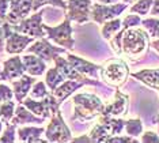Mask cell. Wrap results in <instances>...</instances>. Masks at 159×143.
I'll return each mask as SVG.
<instances>
[{
  "label": "cell",
  "instance_id": "obj_28",
  "mask_svg": "<svg viewBox=\"0 0 159 143\" xmlns=\"http://www.w3.org/2000/svg\"><path fill=\"white\" fill-rule=\"evenodd\" d=\"M46 4L59 7L61 10H67V2H64V0H33V11H37Z\"/></svg>",
  "mask_w": 159,
  "mask_h": 143
},
{
  "label": "cell",
  "instance_id": "obj_15",
  "mask_svg": "<svg viewBox=\"0 0 159 143\" xmlns=\"http://www.w3.org/2000/svg\"><path fill=\"white\" fill-rule=\"evenodd\" d=\"M67 59H68V61L72 64V67L76 69V71L80 72V74L90 75V76H94V78H97V76H98L101 65L90 63V61L84 60V59H82L79 56H75V55H72V53H68Z\"/></svg>",
  "mask_w": 159,
  "mask_h": 143
},
{
  "label": "cell",
  "instance_id": "obj_4",
  "mask_svg": "<svg viewBox=\"0 0 159 143\" xmlns=\"http://www.w3.org/2000/svg\"><path fill=\"white\" fill-rule=\"evenodd\" d=\"M44 30L46 33V38L52 40L60 46L66 48V49H74L75 46V40L72 38V26H71V19L68 17L64 18L59 26H48L44 25Z\"/></svg>",
  "mask_w": 159,
  "mask_h": 143
},
{
  "label": "cell",
  "instance_id": "obj_11",
  "mask_svg": "<svg viewBox=\"0 0 159 143\" xmlns=\"http://www.w3.org/2000/svg\"><path fill=\"white\" fill-rule=\"evenodd\" d=\"M55 67L59 69V71L66 76V79H72V80H78V82H82L84 83V85H94V86H98V87H102L99 82H97V80H91L89 79L86 75L80 74L79 71H76L74 67H72V64L68 61V59H64V57H60L57 56L55 59Z\"/></svg>",
  "mask_w": 159,
  "mask_h": 143
},
{
  "label": "cell",
  "instance_id": "obj_20",
  "mask_svg": "<svg viewBox=\"0 0 159 143\" xmlns=\"http://www.w3.org/2000/svg\"><path fill=\"white\" fill-rule=\"evenodd\" d=\"M82 86H84V83L78 82V80L70 79V80H66V82H63L61 85H59L55 90L52 91V93H53V95L57 98V101H59L60 105H61L68 97H70V95L74 94L75 90L80 89Z\"/></svg>",
  "mask_w": 159,
  "mask_h": 143
},
{
  "label": "cell",
  "instance_id": "obj_6",
  "mask_svg": "<svg viewBox=\"0 0 159 143\" xmlns=\"http://www.w3.org/2000/svg\"><path fill=\"white\" fill-rule=\"evenodd\" d=\"M3 29H4V36H6V50L10 55L22 53L29 44L34 42L35 37L22 36V33L15 31L14 29H11V25L8 22L3 23Z\"/></svg>",
  "mask_w": 159,
  "mask_h": 143
},
{
  "label": "cell",
  "instance_id": "obj_18",
  "mask_svg": "<svg viewBox=\"0 0 159 143\" xmlns=\"http://www.w3.org/2000/svg\"><path fill=\"white\" fill-rule=\"evenodd\" d=\"M46 119L44 117H35L34 115H31V111L25 106L23 104H19L15 109L14 117L11 119V123L15 126H22V124H27V123H35V124H42Z\"/></svg>",
  "mask_w": 159,
  "mask_h": 143
},
{
  "label": "cell",
  "instance_id": "obj_19",
  "mask_svg": "<svg viewBox=\"0 0 159 143\" xmlns=\"http://www.w3.org/2000/svg\"><path fill=\"white\" fill-rule=\"evenodd\" d=\"M132 78L140 80L146 86L159 91V68H144L131 74Z\"/></svg>",
  "mask_w": 159,
  "mask_h": 143
},
{
  "label": "cell",
  "instance_id": "obj_43",
  "mask_svg": "<svg viewBox=\"0 0 159 143\" xmlns=\"http://www.w3.org/2000/svg\"><path fill=\"white\" fill-rule=\"evenodd\" d=\"M155 120H157V123H158V132H159V115L155 117Z\"/></svg>",
  "mask_w": 159,
  "mask_h": 143
},
{
  "label": "cell",
  "instance_id": "obj_40",
  "mask_svg": "<svg viewBox=\"0 0 159 143\" xmlns=\"http://www.w3.org/2000/svg\"><path fill=\"white\" fill-rule=\"evenodd\" d=\"M102 4H114V3H118V0H98Z\"/></svg>",
  "mask_w": 159,
  "mask_h": 143
},
{
  "label": "cell",
  "instance_id": "obj_25",
  "mask_svg": "<svg viewBox=\"0 0 159 143\" xmlns=\"http://www.w3.org/2000/svg\"><path fill=\"white\" fill-rule=\"evenodd\" d=\"M14 113H15V102H12L11 100L6 102H0V119L3 120L4 124L11 122Z\"/></svg>",
  "mask_w": 159,
  "mask_h": 143
},
{
  "label": "cell",
  "instance_id": "obj_26",
  "mask_svg": "<svg viewBox=\"0 0 159 143\" xmlns=\"http://www.w3.org/2000/svg\"><path fill=\"white\" fill-rule=\"evenodd\" d=\"M142 25L144 26V29L148 31L150 37L159 38V18L151 17V18L142 19Z\"/></svg>",
  "mask_w": 159,
  "mask_h": 143
},
{
  "label": "cell",
  "instance_id": "obj_30",
  "mask_svg": "<svg viewBox=\"0 0 159 143\" xmlns=\"http://www.w3.org/2000/svg\"><path fill=\"white\" fill-rule=\"evenodd\" d=\"M139 25H142V18H140L139 15H135L133 12H131L129 15H126L124 19H122L121 29L122 30H126V29L133 27V26H139Z\"/></svg>",
  "mask_w": 159,
  "mask_h": 143
},
{
  "label": "cell",
  "instance_id": "obj_29",
  "mask_svg": "<svg viewBox=\"0 0 159 143\" xmlns=\"http://www.w3.org/2000/svg\"><path fill=\"white\" fill-rule=\"evenodd\" d=\"M48 95V90H46V85L44 82H35L34 85H33V89H31L30 91V97L31 98H44Z\"/></svg>",
  "mask_w": 159,
  "mask_h": 143
},
{
  "label": "cell",
  "instance_id": "obj_39",
  "mask_svg": "<svg viewBox=\"0 0 159 143\" xmlns=\"http://www.w3.org/2000/svg\"><path fill=\"white\" fill-rule=\"evenodd\" d=\"M150 46H152L155 50H157V52L159 53V38H157V40H154L150 44Z\"/></svg>",
  "mask_w": 159,
  "mask_h": 143
},
{
  "label": "cell",
  "instance_id": "obj_3",
  "mask_svg": "<svg viewBox=\"0 0 159 143\" xmlns=\"http://www.w3.org/2000/svg\"><path fill=\"white\" fill-rule=\"evenodd\" d=\"M101 79L113 87H121L129 76V67L122 59H109L99 69Z\"/></svg>",
  "mask_w": 159,
  "mask_h": 143
},
{
  "label": "cell",
  "instance_id": "obj_37",
  "mask_svg": "<svg viewBox=\"0 0 159 143\" xmlns=\"http://www.w3.org/2000/svg\"><path fill=\"white\" fill-rule=\"evenodd\" d=\"M150 15L159 17V0H154L152 7H151V10H150Z\"/></svg>",
  "mask_w": 159,
  "mask_h": 143
},
{
  "label": "cell",
  "instance_id": "obj_23",
  "mask_svg": "<svg viewBox=\"0 0 159 143\" xmlns=\"http://www.w3.org/2000/svg\"><path fill=\"white\" fill-rule=\"evenodd\" d=\"M45 80H46V86L49 87V90L53 91L57 86L61 85V83L66 80V76L61 74V72H60L56 67H55V68L50 67V68L48 69V72H46Z\"/></svg>",
  "mask_w": 159,
  "mask_h": 143
},
{
  "label": "cell",
  "instance_id": "obj_35",
  "mask_svg": "<svg viewBox=\"0 0 159 143\" xmlns=\"http://www.w3.org/2000/svg\"><path fill=\"white\" fill-rule=\"evenodd\" d=\"M10 10V0H0V18L6 19Z\"/></svg>",
  "mask_w": 159,
  "mask_h": 143
},
{
  "label": "cell",
  "instance_id": "obj_44",
  "mask_svg": "<svg viewBox=\"0 0 159 143\" xmlns=\"http://www.w3.org/2000/svg\"><path fill=\"white\" fill-rule=\"evenodd\" d=\"M0 74H2V68H0Z\"/></svg>",
  "mask_w": 159,
  "mask_h": 143
},
{
  "label": "cell",
  "instance_id": "obj_10",
  "mask_svg": "<svg viewBox=\"0 0 159 143\" xmlns=\"http://www.w3.org/2000/svg\"><path fill=\"white\" fill-rule=\"evenodd\" d=\"M27 53H34L38 57H41L45 63H52L60 53H66V48H59L52 45L46 38H42L41 41L34 42L30 48H26Z\"/></svg>",
  "mask_w": 159,
  "mask_h": 143
},
{
  "label": "cell",
  "instance_id": "obj_9",
  "mask_svg": "<svg viewBox=\"0 0 159 143\" xmlns=\"http://www.w3.org/2000/svg\"><path fill=\"white\" fill-rule=\"evenodd\" d=\"M91 0H68L67 8L68 14L67 17L71 21H75L76 23L82 25L91 19L90 12H91Z\"/></svg>",
  "mask_w": 159,
  "mask_h": 143
},
{
  "label": "cell",
  "instance_id": "obj_38",
  "mask_svg": "<svg viewBox=\"0 0 159 143\" xmlns=\"http://www.w3.org/2000/svg\"><path fill=\"white\" fill-rule=\"evenodd\" d=\"M72 142H91V139H90V136H87V135H83L82 138L72 139Z\"/></svg>",
  "mask_w": 159,
  "mask_h": 143
},
{
  "label": "cell",
  "instance_id": "obj_31",
  "mask_svg": "<svg viewBox=\"0 0 159 143\" xmlns=\"http://www.w3.org/2000/svg\"><path fill=\"white\" fill-rule=\"evenodd\" d=\"M4 126H6V130L3 132V136H0V142H7V143L15 142V127L16 126L12 123H7Z\"/></svg>",
  "mask_w": 159,
  "mask_h": 143
},
{
  "label": "cell",
  "instance_id": "obj_1",
  "mask_svg": "<svg viewBox=\"0 0 159 143\" xmlns=\"http://www.w3.org/2000/svg\"><path fill=\"white\" fill-rule=\"evenodd\" d=\"M150 44V34L146 29L133 26L122 31L121 52L129 59H139L146 55Z\"/></svg>",
  "mask_w": 159,
  "mask_h": 143
},
{
  "label": "cell",
  "instance_id": "obj_2",
  "mask_svg": "<svg viewBox=\"0 0 159 143\" xmlns=\"http://www.w3.org/2000/svg\"><path fill=\"white\" fill-rule=\"evenodd\" d=\"M72 102H74L72 120H80V122H87L101 116L105 108L103 101L98 95L91 93H80L74 95Z\"/></svg>",
  "mask_w": 159,
  "mask_h": 143
},
{
  "label": "cell",
  "instance_id": "obj_34",
  "mask_svg": "<svg viewBox=\"0 0 159 143\" xmlns=\"http://www.w3.org/2000/svg\"><path fill=\"white\" fill-rule=\"evenodd\" d=\"M140 142H144V143H159V135L155 134L154 131H146L144 134H142Z\"/></svg>",
  "mask_w": 159,
  "mask_h": 143
},
{
  "label": "cell",
  "instance_id": "obj_7",
  "mask_svg": "<svg viewBox=\"0 0 159 143\" xmlns=\"http://www.w3.org/2000/svg\"><path fill=\"white\" fill-rule=\"evenodd\" d=\"M128 8L125 3H114V4H102V3H94L91 6L90 17L98 25H103L106 21L120 17L124 11Z\"/></svg>",
  "mask_w": 159,
  "mask_h": 143
},
{
  "label": "cell",
  "instance_id": "obj_24",
  "mask_svg": "<svg viewBox=\"0 0 159 143\" xmlns=\"http://www.w3.org/2000/svg\"><path fill=\"white\" fill-rule=\"evenodd\" d=\"M125 132L128 135H131L133 138H137L143 134V123L140 119H129L125 120Z\"/></svg>",
  "mask_w": 159,
  "mask_h": 143
},
{
  "label": "cell",
  "instance_id": "obj_42",
  "mask_svg": "<svg viewBox=\"0 0 159 143\" xmlns=\"http://www.w3.org/2000/svg\"><path fill=\"white\" fill-rule=\"evenodd\" d=\"M3 126H4V123H3V120L0 119V132H2V130H3Z\"/></svg>",
  "mask_w": 159,
  "mask_h": 143
},
{
  "label": "cell",
  "instance_id": "obj_12",
  "mask_svg": "<svg viewBox=\"0 0 159 143\" xmlns=\"http://www.w3.org/2000/svg\"><path fill=\"white\" fill-rule=\"evenodd\" d=\"M33 11V0H10V10L6 21L11 25L25 19Z\"/></svg>",
  "mask_w": 159,
  "mask_h": 143
},
{
  "label": "cell",
  "instance_id": "obj_33",
  "mask_svg": "<svg viewBox=\"0 0 159 143\" xmlns=\"http://www.w3.org/2000/svg\"><path fill=\"white\" fill-rule=\"evenodd\" d=\"M109 143H114V142H120V143H136L139 142L136 138L131 136V135H126V136H121V135H114V136H110L107 139Z\"/></svg>",
  "mask_w": 159,
  "mask_h": 143
},
{
  "label": "cell",
  "instance_id": "obj_36",
  "mask_svg": "<svg viewBox=\"0 0 159 143\" xmlns=\"http://www.w3.org/2000/svg\"><path fill=\"white\" fill-rule=\"evenodd\" d=\"M3 19L0 18V53L3 52V48H6V36H4V29H3Z\"/></svg>",
  "mask_w": 159,
  "mask_h": 143
},
{
  "label": "cell",
  "instance_id": "obj_41",
  "mask_svg": "<svg viewBox=\"0 0 159 143\" xmlns=\"http://www.w3.org/2000/svg\"><path fill=\"white\" fill-rule=\"evenodd\" d=\"M136 0H122V3H125V4H132V3H135Z\"/></svg>",
  "mask_w": 159,
  "mask_h": 143
},
{
  "label": "cell",
  "instance_id": "obj_8",
  "mask_svg": "<svg viewBox=\"0 0 159 143\" xmlns=\"http://www.w3.org/2000/svg\"><path fill=\"white\" fill-rule=\"evenodd\" d=\"M46 139L49 142H70L72 141L71 138V131L68 126L66 124L60 111H57L55 115L50 117V123L46 127L45 131Z\"/></svg>",
  "mask_w": 159,
  "mask_h": 143
},
{
  "label": "cell",
  "instance_id": "obj_13",
  "mask_svg": "<svg viewBox=\"0 0 159 143\" xmlns=\"http://www.w3.org/2000/svg\"><path fill=\"white\" fill-rule=\"evenodd\" d=\"M128 105H129V97L120 90L114 91V100L109 105H105L103 111L101 115L102 116H124L128 112Z\"/></svg>",
  "mask_w": 159,
  "mask_h": 143
},
{
  "label": "cell",
  "instance_id": "obj_17",
  "mask_svg": "<svg viewBox=\"0 0 159 143\" xmlns=\"http://www.w3.org/2000/svg\"><path fill=\"white\" fill-rule=\"evenodd\" d=\"M22 61L25 64V68H26V72H29V75L39 76L44 74L46 69V63L41 57H38L37 55H34V53L23 55Z\"/></svg>",
  "mask_w": 159,
  "mask_h": 143
},
{
  "label": "cell",
  "instance_id": "obj_21",
  "mask_svg": "<svg viewBox=\"0 0 159 143\" xmlns=\"http://www.w3.org/2000/svg\"><path fill=\"white\" fill-rule=\"evenodd\" d=\"M45 132L44 128H37V127H23L18 130V136L20 142H49L39 139L42 134Z\"/></svg>",
  "mask_w": 159,
  "mask_h": 143
},
{
  "label": "cell",
  "instance_id": "obj_5",
  "mask_svg": "<svg viewBox=\"0 0 159 143\" xmlns=\"http://www.w3.org/2000/svg\"><path fill=\"white\" fill-rule=\"evenodd\" d=\"M46 10H41L38 12H35L34 15L25 18L20 22H18L16 25H11V29L15 31L23 33V34L31 36V37H38V38H45L46 33L44 30V25H42V18Z\"/></svg>",
  "mask_w": 159,
  "mask_h": 143
},
{
  "label": "cell",
  "instance_id": "obj_14",
  "mask_svg": "<svg viewBox=\"0 0 159 143\" xmlns=\"http://www.w3.org/2000/svg\"><path fill=\"white\" fill-rule=\"evenodd\" d=\"M25 72H26V68H25L22 57L14 56L4 61V68L2 69L0 78L2 80H14L25 75Z\"/></svg>",
  "mask_w": 159,
  "mask_h": 143
},
{
  "label": "cell",
  "instance_id": "obj_32",
  "mask_svg": "<svg viewBox=\"0 0 159 143\" xmlns=\"http://www.w3.org/2000/svg\"><path fill=\"white\" fill-rule=\"evenodd\" d=\"M14 95V90L10 89V86L4 85V83H0V102H6L12 100Z\"/></svg>",
  "mask_w": 159,
  "mask_h": 143
},
{
  "label": "cell",
  "instance_id": "obj_27",
  "mask_svg": "<svg viewBox=\"0 0 159 143\" xmlns=\"http://www.w3.org/2000/svg\"><path fill=\"white\" fill-rule=\"evenodd\" d=\"M152 3L154 0H136L133 6L129 8V11L133 14H139V15H147V14H150Z\"/></svg>",
  "mask_w": 159,
  "mask_h": 143
},
{
  "label": "cell",
  "instance_id": "obj_22",
  "mask_svg": "<svg viewBox=\"0 0 159 143\" xmlns=\"http://www.w3.org/2000/svg\"><path fill=\"white\" fill-rule=\"evenodd\" d=\"M122 26V21L120 18H113V19H109L106 21L105 23L102 25V29H101V34L105 40H110L114 34H117L120 31V29Z\"/></svg>",
  "mask_w": 159,
  "mask_h": 143
},
{
  "label": "cell",
  "instance_id": "obj_16",
  "mask_svg": "<svg viewBox=\"0 0 159 143\" xmlns=\"http://www.w3.org/2000/svg\"><path fill=\"white\" fill-rule=\"evenodd\" d=\"M34 78L33 75H22L19 78V80H12L11 86L14 90V95H15V100L22 104L23 100L26 98V95L30 91V87L34 85Z\"/></svg>",
  "mask_w": 159,
  "mask_h": 143
}]
</instances>
